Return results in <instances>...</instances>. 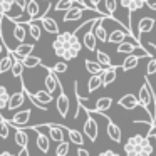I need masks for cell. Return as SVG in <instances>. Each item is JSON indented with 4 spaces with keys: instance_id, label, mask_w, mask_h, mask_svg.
Wrapping results in <instances>:
<instances>
[{
    "instance_id": "1",
    "label": "cell",
    "mask_w": 156,
    "mask_h": 156,
    "mask_svg": "<svg viewBox=\"0 0 156 156\" xmlns=\"http://www.w3.org/2000/svg\"><path fill=\"white\" fill-rule=\"evenodd\" d=\"M55 35H57V39L52 42V49H54L55 55L66 62L77 57L82 49V42L79 41L77 34L76 32H57Z\"/></svg>"
},
{
    "instance_id": "2",
    "label": "cell",
    "mask_w": 156,
    "mask_h": 156,
    "mask_svg": "<svg viewBox=\"0 0 156 156\" xmlns=\"http://www.w3.org/2000/svg\"><path fill=\"white\" fill-rule=\"evenodd\" d=\"M57 87H59V98H57V101H55V109H57L61 118H67L71 102H69V98H67V94H66V91L62 89V84H61V81H59V77H57Z\"/></svg>"
},
{
    "instance_id": "3",
    "label": "cell",
    "mask_w": 156,
    "mask_h": 156,
    "mask_svg": "<svg viewBox=\"0 0 156 156\" xmlns=\"http://www.w3.org/2000/svg\"><path fill=\"white\" fill-rule=\"evenodd\" d=\"M144 141V136L141 134H134L124 143V153L129 156H139V151H141V144Z\"/></svg>"
},
{
    "instance_id": "4",
    "label": "cell",
    "mask_w": 156,
    "mask_h": 156,
    "mask_svg": "<svg viewBox=\"0 0 156 156\" xmlns=\"http://www.w3.org/2000/svg\"><path fill=\"white\" fill-rule=\"evenodd\" d=\"M143 57H149L148 55V52H143V54H128V57L124 59V62H122L121 66H119V69H122L124 72H129V71H133V69H136L138 67V64H139V61H141Z\"/></svg>"
},
{
    "instance_id": "5",
    "label": "cell",
    "mask_w": 156,
    "mask_h": 156,
    "mask_svg": "<svg viewBox=\"0 0 156 156\" xmlns=\"http://www.w3.org/2000/svg\"><path fill=\"white\" fill-rule=\"evenodd\" d=\"M118 69L119 66H108V67H102L101 71V87H108L111 82L116 81V74H118Z\"/></svg>"
},
{
    "instance_id": "6",
    "label": "cell",
    "mask_w": 156,
    "mask_h": 156,
    "mask_svg": "<svg viewBox=\"0 0 156 156\" xmlns=\"http://www.w3.org/2000/svg\"><path fill=\"white\" fill-rule=\"evenodd\" d=\"M84 134L87 136L92 143H94L99 136V124L92 116H87V119H86V122H84Z\"/></svg>"
},
{
    "instance_id": "7",
    "label": "cell",
    "mask_w": 156,
    "mask_h": 156,
    "mask_svg": "<svg viewBox=\"0 0 156 156\" xmlns=\"http://www.w3.org/2000/svg\"><path fill=\"white\" fill-rule=\"evenodd\" d=\"M118 4H121V7H124L128 10V20L131 22L133 14L144 7V0H118Z\"/></svg>"
},
{
    "instance_id": "8",
    "label": "cell",
    "mask_w": 156,
    "mask_h": 156,
    "mask_svg": "<svg viewBox=\"0 0 156 156\" xmlns=\"http://www.w3.org/2000/svg\"><path fill=\"white\" fill-rule=\"evenodd\" d=\"M84 10L86 9L82 7L81 4H74L72 7H69L67 10H64V22H76L79 20V19H82V15H84Z\"/></svg>"
},
{
    "instance_id": "9",
    "label": "cell",
    "mask_w": 156,
    "mask_h": 156,
    "mask_svg": "<svg viewBox=\"0 0 156 156\" xmlns=\"http://www.w3.org/2000/svg\"><path fill=\"white\" fill-rule=\"evenodd\" d=\"M30 116H32L30 109H24V111H19L17 114H14L10 119H7V122L10 126H25L30 119Z\"/></svg>"
},
{
    "instance_id": "10",
    "label": "cell",
    "mask_w": 156,
    "mask_h": 156,
    "mask_svg": "<svg viewBox=\"0 0 156 156\" xmlns=\"http://www.w3.org/2000/svg\"><path fill=\"white\" fill-rule=\"evenodd\" d=\"M39 22H41V27L44 29V30L47 32V34L55 35L57 32H61V30H59V24H57V20H54L52 17L42 15V17H39Z\"/></svg>"
},
{
    "instance_id": "11",
    "label": "cell",
    "mask_w": 156,
    "mask_h": 156,
    "mask_svg": "<svg viewBox=\"0 0 156 156\" xmlns=\"http://www.w3.org/2000/svg\"><path fill=\"white\" fill-rule=\"evenodd\" d=\"M102 116H104V112H101ZM106 119H108V136L111 138V141H114V143H121L122 141V131H121V128H119L118 124H114V122L111 121V119L108 118V116H104Z\"/></svg>"
},
{
    "instance_id": "12",
    "label": "cell",
    "mask_w": 156,
    "mask_h": 156,
    "mask_svg": "<svg viewBox=\"0 0 156 156\" xmlns=\"http://www.w3.org/2000/svg\"><path fill=\"white\" fill-rule=\"evenodd\" d=\"M94 22H96V19L91 20V29H89V30L84 34V37H82V47H86L87 51H91V52H94L96 45H98V39H96L94 32H92V25H94Z\"/></svg>"
},
{
    "instance_id": "13",
    "label": "cell",
    "mask_w": 156,
    "mask_h": 156,
    "mask_svg": "<svg viewBox=\"0 0 156 156\" xmlns=\"http://www.w3.org/2000/svg\"><path fill=\"white\" fill-rule=\"evenodd\" d=\"M35 49V45L34 44H27V42H19V45L15 49H10V54L14 55V57H17V59H22V57H25V55H29V54H32V51Z\"/></svg>"
},
{
    "instance_id": "14",
    "label": "cell",
    "mask_w": 156,
    "mask_h": 156,
    "mask_svg": "<svg viewBox=\"0 0 156 156\" xmlns=\"http://www.w3.org/2000/svg\"><path fill=\"white\" fill-rule=\"evenodd\" d=\"M24 102H25V94H24V89L20 87V91H19V92H14L12 96H9L7 108L10 109V111H15V109L20 108Z\"/></svg>"
},
{
    "instance_id": "15",
    "label": "cell",
    "mask_w": 156,
    "mask_h": 156,
    "mask_svg": "<svg viewBox=\"0 0 156 156\" xmlns=\"http://www.w3.org/2000/svg\"><path fill=\"white\" fill-rule=\"evenodd\" d=\"M45 126L49 128V139H52L54 143H59L64 139V126L54 124V122H47Z\"/></svg>"
},
{
    "instance_id": "16",
    "label": "cell",
    "mask_w": 156,
    "mask_h": 156,
    "mask_svg": "<svg viewBox=\"0 0 156 156\" xmlns=\"http://www.w3.org/2000/svg\"><path fill=\"white\" fill-rule=\"evenodd\" d=\"M42 67L47 71V76L44 77V86H45V91H49L52 94V92L57 89V76H55V72H52L51 69L47 67V66H44V64H41Z\"/></svg>"
},
{
    "instance_id": "17",
    "label": "cell",
    "mask_w": 156,
    "mask_h": 156,
    "mask_svg": "<svg viewBox=\"0 0 156 156\" xmlns=\"http://www.w3.org/2000/svg\"><path fill=\"white\" fill-rule=\"evenodd\" d=\"M111 106H112V99L111 98H101V99L96 101V104H94L92 109L84 108V111H87V112H106L108 109H111Z\"/></svg>"
},
{
    "instance_id": "18",
    "label": "cell",
    "mask_w": 156,
    "mask_h": 156,
    "mask_svg": "<svg viewBox=\"0 0 156 156\" xmlns=\"http://www.w3.org/2000/svg\"><path fill=\"white\" fill-rule=\"evenodd\" d=\"M24 12L27 14L29 20L39 19V17H41V7H39V2H37V0H27Z\"/></svg>"
},
{
    "instance_id": "19",
    "label": "cell",
    "mask_w": 156,
    "mask_h": 156,
    "mask_svg": "<svg viewBox=\"0 0 156 156\" xmlns=\"http://www.w3.org/2000/svg\"><path fill=\"white\" fill-rule=\"evenodd\" d=\"M126 37H133L131 35V32L129 30H122V29H116V30H112L111 32V35L108 34V41L106 42H109V44H119V42H122Z\"/></svg>"
},
{
    "instance_id": "20",
    "label": "cell",
    "mask_w": 156,
    "mask_h": 156,
    "mask_svg": "<svg viewBox=\"0 0 156 156\" xmlns=\"http://www.w3.org/2000/svg\"><path fill=\"white\" fill-rule=\"evenodd\" d=\"M25 24H27V34H30V37L34 39V41H39L41 35H42V27H41V24H39V20L34 19V20H27Z\"/></svg>"
},
{
    "instance_id": "21",
    "label": "cell",
    "mask_w": 156,
    "mask_h": 156,
    "mask_svg": "<svg viewBox=\"0 0 156 156\" xmlns=\"http://www.w3.org/2000/svg\"><path fill=\"white\" fill-rule=\"evenodd\" d=\"M118 104L121 106V108H124V109H129V111L139 106V104H138V98H136L134 94H124V96H122V98L118 101Z\"/></svg>"
},
{
    "instance_id": "22",
    "label": "cell",
    "mask_w": 156,
    "mask_h": 156,
    "mask_svg": "<svg viewBox=\"0 0 156 156\" xmlns=\"http://www.w3.org/2000/svg\"><path fill=\"white\" fill-rule=\"evenodd\" d=\"M15 136H14V141H15V144L17 146H20V148H24V146H27V143H29V136H27V133L24 131V128L22 126H15Z\"/></svg>"
},
{
    "instance_id": "23",
    "label": "cell",
    "mask_w": 156,
    "mask_h": 156,
    "mask_svg": "<svg viewBox=\"0 0 156 156\" xmlns=\"http://www.w3.org/2000/svg\"><path fill=\"white\" fill-rule=\"evenodd\" d=\"M35 133H37V148L42 153H49V148H51V139H49V136L44 134L42 131H35Z\"/></svg>"
},
{
    "instance_id": "24",
    "label": "cell",
    "mask_w": 156,
    "mask_h": 156,
    "mask_svg": "<svg viewBox=\"0 0 156 156\" xmlns=\"http://www.w3.org/2000/svg\"><path fill=\"white\" fill-rule=\"evenodd\" d=\"M153 27H154V19H151V17H143L141 20H139L138 35H139V34H148V32H151Z\"/></svg>"
},
{
    "instance_id": "25",
    "label": "cell",
    "mask_w": 156,
    "mask_h": 156,
    "mask_svg": "<svg viewBox=\"0 0 156 156\" xmlns=\"http://www.w3.org/2000/svg\"><path fill=\"white\" fill-rule=\"evenodd\" d=\"M136 49H138V45H136L134 42H128V41L124 39L122 42H119V44H118L116 52H118V54H133Z\"/></svg>"
},
{
    "instance_id": "26",
    "label": "cell",
    "mask_w": 156,
    "mask_h": 156,
    "mask_svg": "<svg viewBox=\"0 0 156 156\" xmlns=\"http://www.w3.org/2000/svg\"><path fill=\"white\" fill-rule=\"evenodd\" d=\"M20 61H22V64H24V67H27V69L39 67V66L42 64V59L37 57V55H32V54H29V55H25V57H22Z\"/></svg>"
},
{
    "instance_id": "27",
    "label": "cell",
    "mask_w": 156,
    "mask_h": 156,
    "mask_svg": "<svg viewBox=\"0 0 156 156\" xmlns=\"http://www.w3.org/2000/svg\"><path fill=\"white\" fill-rule=\"evenodd\" d=\"M14 57V55H12ZM24 64H22V61L20 59H17V57H14V61H12V66H10V72H12V76H14L15 79H19V77H22L24 76Z\"/></svg>"
},
{
    "instance_id": "28",
    "label": "cell",
    "mask_w": 156,
    "mask_h": 156,
    "mask_svg": "<svg viewBox=\"0 0 156 156\" xmlns=\"http://www.w3.org/2000/svg\"><path fill=\"white\" fill-rule=\"evenodd\" d=\"M66 129H67V136H69V141L71 143H74L77 146L84 144V134L81 131H77V129H69V128H66Z\"/></svg>"
},
{
    "instance_id": "29",
    "label": "cell",
    "mask_w": 156,
    "mask_h": 156,
    "mask_svg": "<svg viewBox=\"0 0 156 156\" xmlns=\"http://www.w3.org/2000/svg\"><path fill=\"white\" fill-rule=\"evenodd\" d=\"M25 37H27V27H25V24H17L14 27V39L17 42H25Z\"/></svg>"
},
{
    "instance_id": "30",
    "label": "cell",
    "mask_w": 156,
    "mask_h": 156,
    "mask_svg": "<svg viewBox=\"0 0 156 156\" xmlns=\"http://www.w3.org/2000/svg\"><path fill=\"white\" fill-rule=\"evenodd\" d=\"M12 61H14V57H12L10 49H9V54H7V55H4V57L0 55V74H5L7 71H10Z\"/></svg>"
},
{
    "instance_id": "31",
    "label": "cell",
    "mask_w": 156,
    "mask_h": 156,
    "mask_svg": "<svg viewBox=\"0 0 156 156\" xmlns=\"http://www.w3.org/2000/svg\"><path fill=\"white\" fill-rule=\"evenodd\" d=\"M34 94V98L37 99L39 102H42V104H49V102H52L54 99H52V94L49 91H45V89H41V91L37 92H32Z\"/></svg>"
},
{
    "instance_id": "32",
    "label": "cell",
    "mask_w": 156,
    "mask_h": 156,
    "mask_svg": "<svg viewBox=\"0 0 156 156\" xmlns=\"http://www.w3.org/2000/svg\"><path fill=\"white\" fill-rule=\"evenodd\" d=\"M84 66H86V71L89 74H99L102 71V66L99 64L98 61H91V59H86L84 61Z\"/></svg>"
},
{
    "instance_id": "33",
    "label": "cell",
    "mask_w": 156,
    "mask_h": 156,
    "mask_svg": "<svg viewBox=\"0 0 156 156\" xmlns=\"http://www.w3.org/2000/svg\"><path fill=\"white\" fill-rule=\"evenodd\" d=\"M98 89H101V72L99 74H92L91 79L87 82V91L89 92H96Z\"/></svg>"
},
{
    "instance_id": "34",
    "label": "cell",
    "mask_w": 156,
    "mask_h": 156,
    "mask_svg": "<svg viewBox=\"0 0 156 156\" xmlns=\"http://www.w3.org/2000/svg\"><path fill=\"white\" fill-rule=\"evenodd\" d=\"M14 7H15L14 0H0V14L2 15H10Z\"/></svg>"
},
{
    "instance_id": "35",
    "label": "cell",
    "mask_w": 156,
    "mask_h": 156,
    "mask_svg": "<svg viewBox=\"0 0 156 156\" xmlns=\"http://www.w3.org/2000/svg\"><path fill=\"white\" fill-rule=\"evenodd\" d=\"M74 4H79L77 0H57V4L54 5V10L55 12H64L67 10L69 7H72Z\"/></svg>"
},
{
    "instance_id": "36",
    "label": "cell",
    "mask_w": 156,
    "mask_h": 156,
    "mask_svg": "<svg viewBox=\"0 0 156 156\" xmlns=\"http://www.w3.org/2000/svg\"><path fill=\"white\" fill-rule=\"evenodd\" d=\"M94 52H96V61H98L99 64L102 66V67H108V66L112 64L111 57H109L106 52H102V51H94Z\"/></svg>"
},
{
    "instance_id": "37",
    "label": "cell",
    "mask_w": 156,
    "mask_h": 156,
    "mask_svg": "<svg viewBox=\"0 0 156 156\" xmlns=\"http://www.w3.org/2000/svg\"><path fill=\"white\" fill-rule=\"evenodd\" d=\"M104 9H106V14L114 19V14H116V10H118V0H104ZM116 20H118V19H116Z\"/></svg>"
},
{
    "instance_id": "38",
    "label": "cell",
    "mask_w": 156,
    "mask_h": 156,
    "mask_svg": "<svg viewBox=\"0 0 156 156\" xmlns=\"http://www.w3.org/2000/svg\"><path fill=\"white\" fill-rule=\"evenodd\" d=\"M9 134H10V124H9L7 119L2 116V118H0V138H2V139H7Z\"/></svg>"
},
{
    "instance_id": "39",
    "label": "cell",
    "mask_w": 156,
    "mask_h": 156,
    "mask_svg": "<svg viewBox=\"0 0 156 156\" xmlns=\"http://www.w3.org/2000/svg\"><path fill=\"white\" fill-rule=\"evenodd\" d=\"M69 148H71V144H69V141H66V139H62V141H59L57 148H55V156H66L69 153Z\"/></svg>"
},
{
    "instance_id": "40",
    "label": "cell",
    "mask_w": 156,
    "mask_h": 156,
    "mask_svg": "<svg viewBox=\"0 0 156 156\" xmlns=\"http://www.w3.org/2000/svg\"><path fill=\"white\" fill-rule=\"evenodd\" d=\"M153 154V146L149 143V138L144 136V141L141 144V151H139V156H151Z\"/></svg>"
},
{
    "instance_id": "41",
    "label": "cell",
    "mask_w": 156,
    "mask_h": 156,
    "mask_svg": "<svg viewBox=\"0 0 156 156\" xmlns=\"http://www.w3.org/2000/svg\"><path fill=\"white\" fill-rule=\"evenodd\" d=\"M51 69L52 72H55V74H64L66 71H67V62H55L54 66H52V67H49Z\"/></svg>"
},
{
    "instance_id": "42",
    "label": "cell",
    "mask_w": 156,
    "mask_h": 156,
    "mask_svg": "<svg viewBox=\"0 0 156 156\" xmlns=\"http://www.w3.org/2000/svg\"><path fill=\"white\" fill-rule=\"evenodd\" d=\"M156 72V59H151L149 57V62L148 66H146V74L148 76H153Z\"/></svg>"
},
{
    "instance_id": "43",
    "label": "cell",
    "mask_w": 156,
    "mask_h": 156,
    "mask_svg": "<svg viewBox=\"0 0 156 156\" xmlns=\"http://www.w3.org/2000/svg\"><path fill=\"white\" fill-rule=\"evenodd\" d=\"M144 47H146V52H148L149 57H151V59H156V45L151 44V42H148V44H144Z\"/></svg>"
},
{
    "instance_id": "44",
    "label": "cell",
    "mask_w": 156,
    "mask_h": 156,
    "mask_svg": "<svg viewBox=\"0 0 156 156\" xmlns=\"http://www.w3.org/2000/svg\"><path fill=\"white\" fill-rule=\"evenodd\" d=\"M99 4H101V0H89V5L92 7V10H96L98 14H101V15H106V17H109L108 14H102V12H99ZM111 19H112V17H111ZM114 20H116V19H114ZM118 22H119V20H118Z\"/></svg>"
},
{
    "instance_id": "45",
    "label": "cell",
    "mask_w": 156,
    "mask_h": 156,
    "mask_svg": "<svg viewBox=\"0 0 156 156\" xmlns=\"http://www.w3.org/2000/svg\"><path fill=\"white\" fill-rule=\"evenodd\" d=\"M144 5L151 10H156V0H144Z\"/></svg>"
},
{
    "instance_id": "46",
    "label": "cell",
    "mask_w": 156,
    "mask_h": 156,
    "mask_svg": "<svg viewBox=\"0 0 156 156\" xmlns=\"http://www.w3.org/2000/svg\"><path fill=\"white\" fill-rule=\"evenodd\" d=\"M15 2V7H19L22 12H24V9H25V4H27V0H14Z\"/></svg>"
},
{
    "instance_id": "47",
    "label": "cell",
    "mask_w": 156,
    "mask_h": 156,
    "mask_svg": "<svg viewBox=\"0 0 156 156\" xmlns=\"http://www.w3.org/2000/svg\"><path fill=\"white\" fill-rule=\"evenodd\" d=\"M101 156H118V153L111 151V149H106V151H102V153H101Z\"/></svg>"
},
{
    "instance_id": "48",
    "label": "cell",
    "mask_w": 156,
    "mask_h": 156,
    "mask_svg": "<svg viewBox=\"0 0 156 156\" xmlns=\"http://www.w3.org/2000/svg\"><path fill=\"white\" fill-rule=\"evenodd\" d=\"M77 154L79 156H89V151H87V149H84V148H79L77 149Z\"/></svg>"
},
{
    "instance_id": "49",
    "label": "cell",
    "mask_w": 156,
    "mask_h": 156,
    "mask_svg": "<svg viewBox=\"0 0 156 156\" xmlns=\"http://www.w3.org/2000/svg\"><path fill=\"white\" fill-rule=\"evenodd\" d=\"M4 49H7V45H5V41L2 37H0V55H2V52H4Z\"/></svg>"
},
{
    "instance_id": "50",
    "label": "cell",
    "mask_w": 156,
    "mask_h": 156,
    "mask_svg": "<svg viewBox=\"0 0 156 156\" xmlns=\"http://www.w3.org/2000/svg\"><path fill=\"white\" fill-rule=\"evenodd\" d=\"M29 154V149L27 146H24V148H20V153H19V156H27Z\"/></svg>"
},
{
    "instance_id": "51",
    "label": "cell",
    "mask_w": 156,
    "mask_h": 156,
    "mask_svg": "<svg viewBox=\"0 0 156 156\" xmlns=\"http://www.w3.org/2000/svg\"><path fill=\"white\" fill-rule=\"evenodd\" d=\"M146 138H153V139H154V141H156V133H149V134H146Z\"/></svg>"
},
{
    "instance_id": "52",
    "label": "cell",
    "mask_w": 156,
    "mask_h": 156,
    "mask_svg": "<svg viewBox=\"0 0 156 156\" xmlns=\"http://www.w3.org/2000/svg\"><path fill=\"white\" fill-rule=\"evenodd\" d=\"M153 98H154V104H156V91H154V96H153Z\"/></svg>"
},
{
    "instance_id": "53",
    "label": "cell",
    "mask_w": 156,
    "mask_h": 156,
    "mask_svg": "<svg viewBox=\"0 0 156 156\" xmlns=\"http://www.w3.org/2000/svg\"><path fill=\"white\" fill-rule=\"evenodd\" d=\"M0 25H2V14H0Z\"/></svg>"
},
{
    "instance_id": "54",
    "label": "cell",
    "mask_w": 156,
    "mask_h": 156,
    "mask_svg": "<svg viewBox=\"0 0 156 156\" xmlns=\"http://www.w3.org/2000/svg\"><path fill=\"white\" fill-rule=\"evenodd\" d=\"M81 2H82V4H86V2H84V0H81ZM86 5H87V4H86Z\"/></svg>"
},
{
    "instance_id": "55",
    "label": "cell",
    "mask_w": 156,
    "mask_h": 156,
    "mask_svg": "<svg viewBox=\"0 0 156 156\" xmlns=\"http://www.w3.org/2000/svg\"><path fill=\"white\" fill-rule=\"evenodd\" d=\"M44 2H51V0H44Z\"/></svg>"
}]
</instances>
